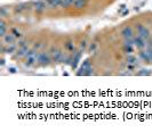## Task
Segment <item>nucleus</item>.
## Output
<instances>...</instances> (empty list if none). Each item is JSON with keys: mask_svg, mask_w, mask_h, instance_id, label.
Listing matches in <instances>:
<instances>
[{"mask_svg": "<svg viewBox=\"0 0 152 133\" xmlns=\"http://www.w3.org/2000/svg\"><path fill=\"white\" fill-rule=\"evenodd\" d=\"M87 6V0H75L73 7L76 9H83Z\"/></svg>", "mask_w": 152, "mask_h": 133, "instance_id": "obj_13", "label": "nucleus"}, {"mask_svg": "<svg viewBox=\"0 0 152 133\" xmlns=\"http://www.w3.org/2000/svg\"><path fill=\"white\" fill-rule=\"evenodd\" d=\"M16 38L10 33V34H6V35H4L2 37V42L5 44H13L14 43V41H15Z\"/></svg>", "mask_w": 152, "mask_h": 133, "instance_id": "obj_11", "label": "nucleus"}, {"mask_svg": "<svg viewBox=\"0 0 152 133\" xmlns=\"http://www.w3.org/2000/svg\"><path fill=\"white\" fill-rule=\"evenodd\" d=\"M6 53H13L16 50V46L14 43L13 44H8V48H4L2 49Z\"/></svg>", "mask_w": 152, "mask_h": 133, "instance_id": "obj_17", "label": "nucleus"}, {"mask_svg": "<svg viewBox=\"0 0 152 133\" xmlns=\"http://www.w3.org/2000/svg\"><path fill=\"white\" fill-rule=\"evenodd\" d=\"M50 56H52V60L53 61H61L62 57H63V52L56 48H52L50 50Z\"/></svg>", "mask_w": 152, "mask_h": 133, "instance_id": "obj_6", "label": "nucleus"}, {"mask_svg": "<svg viewBox=\"0 0 152 133\" xmlns=\"http://www.w3.org/2000/svg\"><path fill=\"white\" fill-rule=\"evenodd\" d=\"M126 61H127V64L128 65H136L137 64V58L135 57V56H132V55H129L128 57H127V59H126Z\"/></svg>", "mask_w": 152, "mask_h": 133, "instance_id": "obj_16", "label": "nucleus"}, {"mask_svg": "<svg viewBox=\"0 0 152 133\" xmlns=\"http://www.w3.org/2000/svg\"><path fill=\"white\" fill-rule=\"evenodd\" d=\"M140 58L142 59L143 61L150 63V61H151V57H150V52H149V49H148V50H142V51L140 52Z\"/></svg>", "mask_w": 152, "mask_h": 133, "instance_id": "obj_10", "label": "nucleus"}, {"mask_svg": "<svg viewBox=\"0 0 152 133\" xmlns=\"http://www.w3.org/2000/svg\"><path fill=\"white\" fill-rule=\"evenodd\" d=\"M134 44L136 46L138 49H143L146 46V40H145L144 38L136 35V37H134Z\"/></svg>", "mask_w": 152, "mask_h": 133, "instance_id": "obj_8", "label": "nucleus"}, {"mask_svg": "<svg viewBox=\"0 0 152 133\" xmlns=\"http://www.w3.org/2000/svg\"><path fill=\"white\" fill-rule=\"evenodd\" d=\"M0 35L1 37L6 35V25H5V23L2 22V21L0 23Z\"/></svg>", "mask_w": 152, "mask_h": 133, "instance_id": "obj_20", "label": "nucleus"}, {"mask_svg": "<svg viewBox=\"0 0 152 133\" xmlns=\"http://www.w3.org/2000/svg\"><path fill=\"white\" fill-rule=\"evenodd\" d=\"M80 57H81V51H78L77 53H73V63H72V66L76 67V65L78 64Z\"/></svg>", "mask_w": 152, "mask_h": 133, "instance_id": "obj_18", "label": "nucleus"}, {"mask_svg": "<svg viewBox=\"0 0 152 133\" xmlns=\"http://www.w3.org/2000/svg\"><path fill=\"white\" fill-rule=\"evenodd\" d=\"M39 52L38 49H30V51L28 52L26 57H25V65L26 66H33L34 64L39 63Z\"/></svg>", "mask_w": 152, "mask_h": 133, "instance_id": "obj_1", "label": "nucleus"}, {"mask_svg": "<svg viewBox=\"0 0 152 133\" xmlns=\"http://www.w3.org/2000/svg\"><path fill=\"white\" fill-rule=\"evenodd\" d=\"M136 31H137V35L144 38L145 40L150 38V32H149V30L146 29L145 26H143L142 24H137V25H136Z\"/></svg>", "mask_w": 152, "mask_h": 133, "instance_id": "obj_3", "label": "nucleus"}, {"mask_svg": "<svg viewBox=\"0 0 152 133\" xmlns=\"http://www.w3.org/2000/svg\"><path fill=\"white\" fill-rule=\"evenodd\" d=\"M30 51V48L25 44V46H21V48L18 49V51H17V57L18 58H22V57H26V55H28V52Z\"/></svg>", "mask_w": 152, "mask_h": 133, "instance_id": "obj_9", "label": "nucleus"}, {"mask_svg": "<svg viewBox=\"0 0 152 133\" xmlns=\"http://www.w3.org/2000/svg\"><path fill=\"white\" fill-rule=\"evenodd\" d=\"M133 46H134V44H124V48H122L124 52L127 53V55H132V52L134 51Z\"/></svg>", "mask_w": 152, "mask_h": 133, "instance_id": "obj_15", "label": "nucleus"}, {"mask_svg": "<svg viewBox=\"0 0 152 133\" xmlns=\"http://www.w3.org/2000/svg\"><path fill=\"white\" fill-rule=\"evenodd\" d=\"M65 49H66V51H69V52H73L75 51V49H76V47H75L73 42L69 41V42L65 43Z\"/></svg>", "mask_w": 152, "mask_h": 133, "instance_id": "obj_19", "label": "nucleus"}, {"mask_svg": "<svg viewBox=\"0 0 152 133\" xmlns=\"http://www.w3.org/2000/svg\"><path fill=\"white\" fill-rule=\"evenodd\" d=\"M49 8H57L61 7V1L62 0H45Z\"/></svg>", "mask_w": 152, "mask_h": 133, "instance_id": "obj_12", "label": "nucleus"}, {"mask_svg": "<svg viewBox=\"0 0 152 133\" xmlns=\"http://www.w3.org/2000/svg\"><path fill=\"white\" fill-rule=\"evenodd\" d=\"M47 7H48V5H47V2H46L45 0H38V1H36L33 4V8H34V10L37 13L45 12L46 9H47Z\"/></svg>", "mask_w": 152, "mask_h": 133, "instance_id": "obj_4", "label": "nucleus"}, {"mask_svg": "<svg viewBox=\"0 0 152 133\" xmlns=\"http://www.w3.org/2000/svg\"><path fill=\"white\" fill-rule=\"evenodd\" d=\"M50 60H52L50 53H48V52H39V63H40L41 65H47V64H49Z\"/></svg>", "mask_w": 152, "mask_h": 133, "instance_id": "obj_5", "label": "nucleus"}, {"mask_svg": "<svg viewBox=\"0 0 152 133\" xmlns=\"http://www.w3.org/2000/svg\"><path fill=\"white\" fill-rule=\"evenodd\" d=\"M121 37L124 39H133L134 38V31L130 26H126L121 30Z\"/></svg>", "mask_w": 152, "mask_h": 133, "instance_id": "obj_7", "label": "nucleus"}, {"mask_svg": "<svg viewBox=\"0 0 152 133\" xmlns=\"http://www.w3.org/2000/svg\"><path fill=\"white\" fill-rule=\"evenodd\" d=\"M12 34H13V35H14L15 38H20V37H21V32H20V31H18L17 29H13V30H12Z\"/></svg>", "mask_w": 152, "mask_h": 133, "instance_id": "obj_21", "label": "nucleus"}, {"mask_svg": "<svg viewBox=\"0 0 152 133\" xmlns=\"http://www.w3.org/2000/svg\"><path fill=\"white\" fill-rule=\"evenodd\" d=\"M149 52H150V57H151V61H152V48H149Z\"/></svg>", "mask_w": 152, "mask_h": 133, "instance_id": "obj_22", "label": "nucleus"}, {"mask_svg": "<svg viewBox=\"0 0 152 133\" xmlns=\"http://www.w3.org/2000/svg\"><path fill=\"white\" fill-rule=\"evenodd\" d=\"M75 5V0H62L61 7L62 8H70Z\"/></svg>", "mask_w": 152, "mask_h": 133, "instance_id": "obj_14", "label": "nucleus"}, {"mask_svg": "<svg viewBox=\"0 0 152 133\" xmlns=\"http://www.w3.org/2000/svg\"><path fill=\"white\" fill-rule=\"evenodd\" d=\"M77 74L78 75H91V74H93V67L91 66V61L88 59L84 61V64L80 67V71Z\"/></svg>", "mask_w": 152, "mask_h": 133, "instance_id": "obj_2", "label": "nucleus"}]
</instances>
